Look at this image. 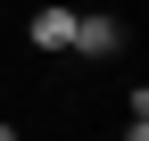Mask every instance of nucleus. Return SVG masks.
I'll return each instance as SVG.
<instances>
[{
  "label": "nucleus",
  "mask_w": 149,
  "mask_h": 141,
  "mask_svg": "<svg viewBox=\"0 0 149 141\" xmlns=\"http://www.w3.org/2000/svg\"><path fill=\"white\" fill-rule=\"evenodd\" d=\"M25 42L42 50V58H58V50L74 42V0H42V8L25 17Z\"/></svg>",
  "instance_id": "obj_2"
},
{
  "label": "nucleus",
  "mask_w": 149,
  "mask_h": 141,
  "mask_svg": "<svg viewBox=\"0 0 149 141\" xmlns=\"http://www.w3.org/2000/svg\"><path fill=\"white\" fill-rule=\"evenodd\" d=\"M124 141H149V116H124Z\"/></svg>",
  "instance_id": "obj_3"
},
{
  "label": "nucleus",
  "mask_w": 149,
  "mask_h": 141,
  "mask_svg": "<svg viewBox=\"0 0 149 141\" xmlns=\"http://www.w3.org/2000/svg\"><path fill=\"white\" fill-rule=\"evenodd\" d=\"M0 141H17V125H0Z\"/></svg>",
  "instance_id": "obj_4"
},
{
  "label": "nucleus",
  "mask_w": 149,
  "mask_h": 141,
  "mask_svg": "<svg viewBox=\"0 0 149 141\" xmlns=\"http://www.w3.org/2000/svg\"><path fill=\"white\" fill-rule=\"evenodd\" d=\"M74 58H124V17H108V8H74Z\"/></svg>",
  "instance_id": "obj_1"
}]
</instances>
